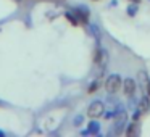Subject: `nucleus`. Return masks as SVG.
Returning a JSON list of instances; mask_svg holds the SVG:
<instances>
[{"label": "nucleus", "instance_id": "3", "mask_svg": "<svg viewBox=\"0 0 150 137\" xmlns=\"http://www.w3.org/2000/svg\"><path fill=\"white\" fill-rule=\"evenodd\" d=\"M123 90H124V94H126L127 97H131V95L136 92V81H134V79H124Z\"/></svg>", "mask_w": 150, "mask_h": 137}, {"label": "nucleus", "instance_id": "6", "mask_svg": "<svg viewBox=\"0 0 150 137\" xmlns=\"http://www.w3.org/2000/svg\"><path fill=\"white\" fill-rule=\"evenodd\" d=\"M149 108H150V98H149V97H144L142 100L139 102L137 111H139L140 114H144V113H147V111H149Z\"/></svg>", "mask_w": 150, "mask_h": 137}, {"label": "nucleus", "instance_id": "4", "mask_svg": "<svg viewBox=\"0 0 150 137\" xmlns=\"http://www.w3.org/2000/svg\"><path fill=\"white\" fill-rule=\"evenodd\" d=\"M126 119H127V114L124 113H116V121H115V126H116V134H121L123 131H121V126H124L126 124Z\"/></svg>", "mask_w": 150, "mask_h": 137}, {"label": "nucleus", "instance_id": "7", "mask_svg": "<svg viewBox=\"0 0 150 137\" xmlns=\"http://www.w3.org/2000/svg\"><path fill=\"white\" fill-rule=\"evenodd\" d=\"M98 131H100V126H98V123L92 121V123H89V127H87V131H86L84 134H97Z\"/></svg>", "mask_w": 150, "mask_h": 137}, {"label": "nucleus", "instance_id": "2", "mask_svg": "<svg viewBox=\"0 0 150 137\" xmlns=\"http://www.w3.org/2000/svg\"><path fill=\"white\" fill-rule=\"evenodd\" d=\"M89 118H98L103 114V103L102 102H92L91 107L87 108Z\"/></svg>", "mask_w": 150, "mask_h": 137}, {"label": "nucleus", "instance_id": "5", "mask_svg": "<svg viewBox=\"0 0 150 137\" xmlns=\"http://www.w3.org/2000/svg\"><path fill=\"white\" fill-rule=\"evenodd\" d=\"M76 16H78V21L87 23V20H89V11H87V8H86V7L76 8Z\"/></svg>", "mask_w": 150, "mask_h": 137}, {"label": "nucleus", "instance_id": "12", "mask_svg": "<svg viewBox=\"0 0 150 137\" xmlns=\"http://www.w3.org/2000/svg\"><path fill=\"white\" fill-rule=\"evenodd\" d=\"M147 92H149V97H150V81L147 82Z\"/></svg>", "mask_w": 150, "mask_h": 137}, {"label": "nucleus", "instance_id": "8", "mask_svg": "<svg viewBox=\"0 0 150 137\" xmlns=\"http://www.w3.org/2000/svg\"><path fill=\"white\" fill-rule=\"evenodd\" d=\"M136 132H137V123H136V121H134V123H132V124H131V126H129V129L126 131V136H134V134H136Z\"/></svg>", "mask_w": 150, "mask_h": 137}, {"label": "nucleus", "instance_id": "13", "mask_svg": "<svg viewBox=\"0 0 150 137\" xmlns=\"http://www.w3.org/2000/svg\"><path fill=\"white\" fill-rule=\"evenodd\" d=\"M0 136H4V131H0Z\"/></svg>", "mask_w": 150, "mask_h": 137}, {"label": "nucleus", "instance_id": "1", "mask_svg": "<svg viewBox=\"0 0 150 137\" xmlns=\"http://www.w3.org/2000/svg\"><path fill=\"white\" fill-rule=\"evenodd\" d=\"M121 85H123V81H121V78L118 74H111L110 78L107 79V82H105V89H107L108 94L118 92L121 89Z\"/></svg>", "mask_w": 150, "mask_h": 137}, {"label": "nucleus", "instance_id": "9", "mask_svg": "<svg viewBox=\"0 0 150 137\" xmlns=\"http://www.w3.org/2000/svg\"><path fill=\"white\" fill-rule=\"evenodd\" d=\"M65 16L68 18L69 21H71V24H74V26L78 24V16H74L73 13H69V11H68V13H65Z\"/></svg>", "mask_w": 150, "mask_h": 137}, {"label": "nucleus", "instance_id": "14", "mask_svg": "<svg viewBox=\"0 0 150 137\" xmlns=\"http://www.w3.org/2000/svg\"><path fill=\"white\" fill-rule=\"evenodd\" d=\"M134 2H140V0H134Z\"/></svg>", "mask_w": 150, "mask_h": 137}, {"label": "nucleus", "instance_id": "11", "mask_svg": "<svg viewBox=\"0 0 150 137\" xmlns=\"http://www.w3.org/2000/svg\"><path fill=\"white\" fill-rule=\"evenodd\" d=\"M136 11H137L136 7H129V11H127V13H129L131 16H134V13H136Z\"/></svg>", "mask_w": 150, "mask_h": 137}, {"label": "nucleus", "instance_id": "10", "mask_svg": "<svg viewBox=\"0 0 150 137\" xmlns=\"http://www.w3.org/2000/svg\"><path fill=\"white\" fill-rule=\"evenodd\" d=\"M98 87H100V82H98V81L92 82V84H91V87H89V92H91V94H92V92H95V90H97Z\"/></svg>", "mask_w": 150, "mask_h": 137}]
</instances>
